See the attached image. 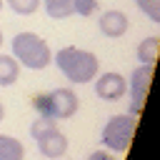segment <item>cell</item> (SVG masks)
I'll list each match as a JSON object with an SVG mask.
<instances>
[{"label": "cell", "mask_w": 160, "mask_h": 160, "mask_svg": "<svg viewBox=\"0 0 160 160\" xmlns=\"http://www.w3.org/2000/svg\"><path fill=\"white\" fill-rule=\"evenodd\" d=\"M158 52H160V40L158 38H145L138 45V60H140V65H155L158 62Z\"/></svg>", "instance_id": "8fae6325"}, {"label": "cell", "mask_w": 160, "mask_h": 160, "mask_svg": "<svg viewBox=\"0 0 160 160\" xmlns=\"http://www.w3.org/2000/svg\"><path fill=\"white\" fill-rule=\"evenodd\" d=\"M98 10V0H72V15L90 18Z\"/></svg>", "instance_id": "2e32d148"}, {"label": "cell", "mask_w": 160, "mask_h": 160, "mask_svg": "<svg viewBox=\"0 0 160 160\" xmlns=\"http://www.w3.org/2000/svg\"><path fill=\"white\" fill-rule=\"evenodd\" d=\"M0 45H2V32H0Z\"/></svg>", "instance_id": "ffe728a7"}, {"label": "cell", "mask_w": 160, "mask_h": 160, "mask_svg": "<svg viewBox=\"0 0 160 160\" xmlns=\"http://www.w3.org/2000/svg\"><path fill=\"white\" fill-rule=\"evenodd\" d=\"M10 8H12V12H18V15H32L38 8H40V0H5Z\"/></svg>", "instance_id": "5bb4252c"}, {"label": "cell", "mask_w": 160, "mask_h": 160, "mask_svg": "<svg viewBox=\"0 0 160 160\" xmlns=\"http://www.w3.org/2000/svg\"><path fill=\"white\" fill-rule=\"evenodd\" d=\"M135 135V115H112L102 128V145L110 152H125Z\"/></svg>", "instance_id": "277c9868"}, {"label": "cell", "mask_w": 160, "mask_h": 160, "mask_svg": "<svg viewBox=\"0 0 160 160\" xmlns=\"http://www.w3.org/2000/svg\"><path fill=\"white\" fill-rule=\"evenodd\" d=\"M58 70L75 85H85V82H92L98 78V70H100V60L95 52L90 50H82V48H75V45H65L60 48L55 55H52Z\"/></svg>", "instance_id": "6da1fadb"}, {"label": "cell", "mask_w": 160, "mask_h": 160, "mask_svg": "<svg viewBox=\"0 0 160 160\" xmlns=\"http://www.w3.org/2000/svg\"><path fill=\"white\" fill-rule=\"evenodd\" d=\"M25 145L12 135H0V160H22Z\"/></svg>", "instance_id": "9c48e42d"}, {"label": "cell", "mask_w": 160, "mask_h": 160, "mask_svg": "<svg viewBox=\"0 0 160 160\" xmlns=\"http://www.w3.org/2000/svg\"><path fill=\"white\" fill-rule=\"evenodd\" d=\"M2 118H5V105L0 102V120H2Z\"/></svg>", "instance_id": "ac0fdd59"}, {"label": "cell", "mask_w": 160, "mask_h": 160, "mask_svg": "<svg viewBox=\"0 0 160 160\" xmlns=\"http://www.w3.org/2000/svg\"><path fill=\"white\" fill-rule=\"evenodd\" d=\"M20 75V65L12 55H2L0 52V88H8V85H15Z\"/></svg>", "instance_id": "30bf717a"}, {"label": "cell", "mask_w": 160, "mask_h": 160, "mask_svg": "<svg viewBox=\"0 0 160 160\" xmlns=\"http://www.w3.org/2000/svg\"><path fill=\"white\" fill-rule=\"evenodd\" d=\"M35 142H38L40 155H42V158H48V160H60V158L68 152V135H65V132H60L58 128H52V130L42 132L40 138H35Z\"/></svg>", "instance_id": "52a82bcc"}, {"label": "cell", "mask_w": 160, "mask_h": 160, "mask_svg": "<svg viewBox=\"0 0 160 160\" xmlns=\"http://www.w3.org/2000/svg\"><path fill=\"white\" fill-rule=\"evenodd\" d=\"M150 82H152V65H140V68L132 70V75L128 80V92H130V100H132L130 102V115L142 112V105H145Z\"/></svg>", "instance_id": "5b68a950"}, {"label": "cell", "mask_w": 160, "mask_h": 160, "mask_svg": "<svg viewBox=\"0 0 160 160\" xmlns=\"http://www.w3.org/2000/svg\"><path fill=\"white\" fill-rule=\"evenodd\" d=\"M98 28L105 38H122L130 28V20L122 10H105L98 20Z\"/></svg>", "instance_id": "ba28073f"}, {"label": "cell", "mask_w": 160, "mask_h": 160, "mask_svg": "<svg viewBox=\"0 0 160 160\" xmlns=\"http://www.w3.org/2000/svg\"><path fill=\"white\" fill-rule=\"evenodd\" d=\"M52 128H58V120H52V118H40V115H38V120L30 125V135H32V140H35V138H40L42 132H48V130H52Z\"/></svg>", "instance_id": "9a60e30c"}, {"label": "cell", "mask_w": 160, "mask_h": 160, "mask_svg": "<svg viewBox=\"0 0 160 160\" xmlns=\"http://www.w3.org/2000/svg\"><path fill=\"white\" fill-rule=\"evenodd\" d=\"M40 2L52 20H65L72 15V0H40Z\"/></svg>", "instance_id": "7c38bea8"}, {"label": "cell", "mask_w": 160, "mask_h": 160, "mask_svg": "<svg viewBox=\"0 0 160 160\" xmlns=\"http://www.w3.org/2000/svg\"><path fill=\"white\" fill-rule=\"evenodd\" d=\"M128 92V80L120 75V72H102L100 78H95V95L100 100H108V102H115L120 100L122 95Z\"/></svg>", "instance_id": "8992f818"}, {"label": "cell", "mask_w": 160, "mask_h": 160, "mask_svg": "<svg viewBox=\"0 0 160 160\" xmlns=\"http://www.w3.org/2000/svg\"><path fill=\"white\" fill-rule=\"evenodd\" d=\"M2 5H5V0H0V10H2Z\"/></svg>", "instance_id": "d6986e66"}, {"label": "cell", "mask_w": 160, "mask_h": 160, "mask_svg": "<svg viewBox=\"0 0 160 160\" xmlns=\"http://www.w3.org/2000/svg\"><path fill=\"white\" fill-rule=\"evenodd\" d=\"M32 108L38 110L40 118H52V120H68L78 112L80 100L75 95V90L70 88H55L45 95H35L32 98Z\"/></svg>", "instance_id": "3957f363"}, {"label": "cell", "mask_w": 160, "mask_h": 160, "mask_svg": "<svg viewBox=\"0 0 160 160\" xmlns=\"http://www.w3.org/2000/svg\"><path fill=\"white\" fill-rule=\"evenodd\" d=\"M10 48H12V58L18 60V65H22L28 70H45L52 60L50 45L38 32H18L12 38Z\"/></svg>", "instance_id": "7a4b0ae2"}, {"label": "cell", "mask_w": 160, "mask_h": 160, "mask_svg": "<svg viewBox=\"0 0 160 160\" xmlns=\"http://www.w3.org/2000/svg\"><path fill=\"white\" fill-rule=\"evenodd\" d=\"M138 10L148 15V20L160 22V0H135Z\"/></svg>", "instance_id": "4fadbf2b"}, {"label": "cell", "mask_w": 160, "mask_h": 160, "mask_svg": "<svg viewBox=\"0 0 160 160\" xmlns=\"http://www.w3.org/2000/svg\"><path fill=\"white\" fill-rule=\"evenodd\" d=\"M88 160H115V155L110 150H95V152L88 155Z\"/></svg>", "instance_id": "e0dca14e"}]
</instances>
